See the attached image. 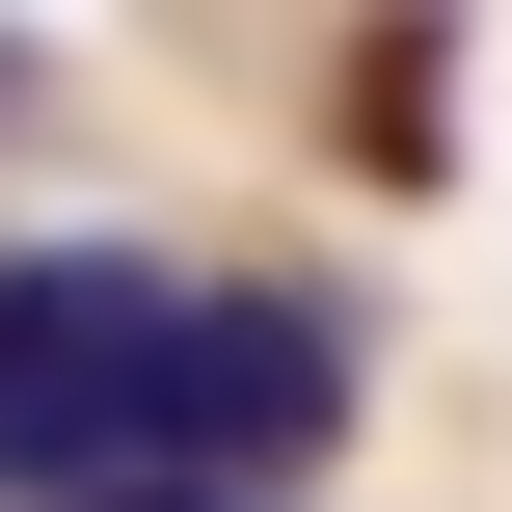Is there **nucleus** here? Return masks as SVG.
<instances>
[{
    "instance_id": "f03ea898",
    "label": "nucleus",
    "mask_w": 512,
    "mask_h": 512,
    "mask_svg": "<svg viewBox=\"0 0 512 512\" xmlns=\"http://www.w3.org/2000/svg\"><path fill=\"white\" fill-rule=\"evenodd\" d=\"M0 81H27V54H0Z\"/></svg>"
},
{
    "instance_id": "f257e3e1",
    "label": "nucleus",
    "mask_w": 512,
    "mask_h": 512,
    "mask_svg": "<svg viewBox=\"0 0 512 512\" xmlns=\"http://www.w3.org/2000/svg\"><path fill=\"white\" fill-rule=\"evenodd\" d=\"M162 405H189V270L0 243V512H162Z\"/></svg>"
}]
</instances>
